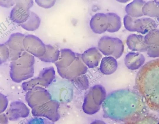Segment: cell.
<instances>
[{
    "instance_id": "28",
    "label": "cell",
    "mask_w": 159,
    "mask_h": 124,
    "mask_svg": "<svg viewBox=\"0 0 159 124\" xmlns=\"http://www.w3.org/2000/svg\"><path fill=\"white\" fill-rule=\"evenodd\" d=\"M90 124H106L104 122L100 120H96L92 122Z\"/></svg>"
},
{
    "instance_id": "25",
    "label": "cell",
    "mask_w": 159,
    "mask_h": 124,
    "mask_svg": "<svg viewBox=\"0 0 159 124\" xmlns=\"http://www.w3.org/2000/svg\"><path fill=\"white\" fill-rule=\"evenodd\" d=\"M8 103L7 97L4 95L0 94V113H3L7 108Z\"/></svg>"
},
{
    "instance_id": "20",
    "label": "cell",
    "mask_w": 159,
    "mask_h": 124,
    "mask_svg": "<svg viewBox=\"0 0 159 124\" xmlns=\"http://www.w3.org/2000/svg\"><path fill=\"white\" fill-rule=\"evenodd\" d=\"M124 124H159V119L152 115H147L129 121Z\"/></svg>"
},
{
    "instance_id": "13",
    "label": "cell",
    "mask_w": 159,
    "mask_h": 124,
    "mask_svg": "<svg viewBox=\"0 0 159 124\" xmlns=\"http://www.w3.org/2000/svg\"><path fill=\"white\" fill-rule=\"evenodd\" d=\"M89 25L92 30L95 33L101 34L107 31L108 24L106 14L96 13L92 16Z\"/></svg>"
},
{
    "instance_id": "24",
    "label": "cell",
    "mask_w": 159,
    "mask_h": 124,
    "mask_svg": "<svg viewBox=\"0 0 159 124\" xmlns=\"http://www.w3.org/2000/svg\"><path fill=\"white\" fill-rule=\"evenodd\" d=\"M35 3L39 7L46 9L52 7L55 4L56 0H36Z\"/></svg>"
},
{
    "instance_id": "3",
    "label": "cell",
    "mask_w": 159,
    "mask_h": 124,
    "mask_svg": "<svg viewBox=\"0 0 159 124\" xmlns=\"http://www.w3.org/2000/svg\"><path fill=\"white\" fill-rule=\"evenodd\" d=\"M106 97V92L103 87L100 85L93 86L85 97L82 107L84 111L90 115L97 113Z\"/></svg>"
},
{
    "instance_id": "10",
    "label": "cell",
    "mask_w": 159,
    "mask_h": 124,
    "mask_svg": "<svg viewBox=\"0 0 159 124\" xmlns=\"http://www.w3.org/2000/svg\"><path fill=\"white\" fill-rule=\"evenodd\" d=\"M25 35L19 32L13 33L5 42L9 50V60L11 61L17 59L25 51L23 44V40Z\"/></svg>"
},
{
    "instance_id": "5",
    "label": "cell",
    "mask_w": 159,
    "mask_h": 124,
    "mask_svg": "<svg viewBox=\"0 0 159 124\" xmlns=\"http://www.w3.org/2000/svg\"><path fill=\"white\" fill-rule=\"evenodd\" d=\"M55 77V71L52 67L42 69L37 77L23 82L22 84L23 90L27 91L37 86L44 88L48 87L53 82Z\"/></svg>"
},
{
    "instance_id": "8",
    "label": "cell",
    "mask_w": 159,
    "mask_h": 124,
    "mask_svg": "<svg viewBox=\"0 0 159 124\" xmlns=\"http://www.w3.org/2000/svg\"><path fill=\"white\" fill-rule=\"evenodd\" d=\"M81 56V54L77 53L76 58L70 65L65 68L57 69L61 78L72 81L86 73L88 68L83 62Z\"/></svg>"
},
{
    "instance_id": "1",
    "label": "cell",
    "mask_w": 159,
    "mask_h": 124,
    "mask_svg": "<svg viewBox=\"0 0 159 124\" xmlns=\"http://www.w3.org/2000/svg\"><path fill=\"white\" fill-rule=\"evenodd\" d=\"M135 84L149 108L159 112V59L147 62L141 68Z\"/></svg>"
},
{
    "instance_id": "14",
    "label": "cell",
    "mask_w": 159,
    "mask_h": 124,
    "mask_svg": "<svg viewBox=\"0 0 159 124\" xmlns=\"http://www.w3.org/2000/svg\"><path fill=\"white\" fill-rule=\"evenodd\" d=\"M81 59L83 63L89 68L97 67L101 59L102 55L96 47H90L81 54Z\"/></svg>"
},
{
    "instance_id": "27",
    "label": "cell",
    "mask_w": 159,
    "mask_h": 124,
    "mask_svg": "<svg viewBox=\"0 0 159 124\" xmlns=\"http://www.w3.org/2000/svg\"><path fill=\"white\" fill-rule=\"evenodd\" d=\"M8 119L6 114L2 113L0 115V124H8Z\"/></svg>"
},
{
    "instance_id": "7",
    "label": "cell",
    "mask_w": 159,
    "mask_h": 124,
    "mask_svg": "<svg viewBox=\"0 0 159 124\" xmlns=\"http://www.w3.org/2000/svg\"><path fill=\"white\" fill-rule=\"evenodd\" d=\"M32 0H17L10 13V20L13 23L20 24L26 21L30 17V9L33 6Z\"/></svg>"
},
{
    "instance_id": "4",
    "label": "cell",
    "mask_w": 159,
    "mask_h": 124,
    "mask_svg": "<svg viewBox=\"0 0 159 124\" xmlns=\"http://www.w3.org/2000/svg\"><path fill=\"white\" fill-rule=\"evenodd\" d=\"M99 50L104 55L112 56L116 59L120 58L124 50L122 41L119 38L103 36L98 42Z\"/></svg>"
},
{
    "instance_id": "6",
    "label": "cell",
    "mask_w": 159,
    "mask_h": 124,
    "mask_svg": "<svg viewBox=\"0 0 159 124\" xmlns=\"http://www.w3.org/2000/svg\"><path fill=\"white\" fill-rule=\"evenodd\" d=\"M59 105L57 101L52 99L32 108L31 113L35 117H43L55 122L60 117L58 112Z\"/></svg>"
},
{
    "instance_id": "21",
    "label": "cell",
    "mask_w": 159,
    "mask_h": 124,
    "mask_svg": "<svg viewBox=\"0 0 159 124\" xmlns=\"http://www.w3.org/2000/svg\"><path fill=\"white\" fill-rule=\"evenodd\" d=\"M71 81L78 88L80 89L85 90L89 88V81L85 75H83L78 77Z\"/></svg>"
},
{
    "instance_id": "18",
    "label": "cell",
    "mask_w": 159,
    "mask_h": 124,
    "mask_svg": "<svg viewBox=\"0 0 159 124\" xmlns=\"http://www.w3.org/2000/svg\"><path fill=\"white\" fill-rule=\"evenodd\" d=\"M40 23V19L39 16L31 11L30 16L28 20L20 25L24 29L28 31H33L36 30L39 28Z\"/></svg>"
},
{
    "instance_id": "9",
    "label": "cell",
    "mask_w": 159,
    "mask_h": 124,
    "mask_svg": "<svg viewBox=\"0 0 159 124\" xmlns=\"http://www.w3.org/2000/svg\"><path fill=\"white\" fill-rule=\"evenodd\" d=\"M25 99L31 109L52 99L50 92L45 88L39 86L27 91Z\"/></svg>"
},
{
    "instance_id": "15",
    "label": "cell",
    "mask_w": 159,
    "mask_h": 124,
    "mask_svg": "<svg viewBox=\"0 0 159 124\" xmlns=\"http://www.w3.org/2000/svg\"><path fill=\"white\" fill-rule=\"evenodd\" d=\"M60 51L59 58L54 63L57 69L65 68L70 65L75 60L77 53L68 48L61 49Z\"/></svg>"
},
{
    "instance_id": "23",
    "label": "cell",
    "mask_w": 159,
    "mask_h": 124,
    "mask_svg": "<svg viewBox=\"0 0 159 124\" xmlns=\"http://www.w3.org/2000/svg\"><path fill=\"white\" fill-rule=\"evenodd\" d=\"M25 124H54V122L46 118L35 117L29 119Z\"/></svg>"
},
{
    "instance_id": "16",
    "label": "cell",
    "mask_w": 159,
    "mask_h": 124,
    "mask_svg": "<svg viewBox=\"0 0 159 124\" xmlns=\"http://www.w3.org/2000/svg\"><path fill=\"white\" fill-rule=\"evenodd\" d=\"M117 67L118 64L116 59L112 56H106L101 60L100 70L104 74L110 75L116 71Z\"/></svg>"
},
{
    "instance_id": "11",
    "label": "cell",
    "mask_w": 159,
    "mask_h": 124,
    "mask_svg": "<svg viewBox=\"0 0 159 124\" xmlns=\"http://www.w3.org/2000/svg\"><path fill=\"white\" fill-rule=\"evenodd\" d=\"M23 44L25 51L38 58L43 56L46 51V46L38 37L32 34L25 35Z\"/></svg>"
},
{
    "instance_id": "19",
    "label": "cell",
    "mask_w": 159,
    "mask_h": 124,
    "mask_svg": "<svg viewBox=\"0 0 159 124\" xmlns=\"http://www.w3.org/2000/svg\"><path fill=\"white\" fill-rule=\"evenodd\" d=\"M107 16L108 26L107 31L113 33L118 31L121 26L120 17L116 14L113 12L106 13Z\"/></svg>"
},
{
    "instance_id": "17",
    "label": "cell",
    "mask_w": 159,
    "mask_h": 124,
    "mask_svg": "<svg viewBox=\"0 0 159 124\" xmlns=\"http://www.w3.org/2000/svg\"><path fill=\"white\" fill-rule=\"evenodd\" d=\"M46 51L44 55L38 58L41 61L47 63H54L58 59L60 50L50 44H45Z\"/></svg>"
},
{
    "instance_id": "2",
    "label": "cell",
    "mask_w": 159,
    "mask_h": 124,
    "mask_svg": "<svg viewBox=\"0 0 159 124\" xmlns=\"http://www.w3.org/2000/svg\"><path fill=\"white\" fill-rule=\"evenodd\" d=\"M34 56L26 51L17 59L11 61L10 76L14 82L20 83L32 77L34 75Z\"/></svg>"
},
{
    "instance_id": "26",
    "label": "cell",
    "mask_w": 159,
    "mask_h": 124,
    "mask_svg": "<svg viewBox=\"0 0 159 124\" xmlns=\"http://www.w3.org/2000/svg\"><path fill=\"white\" fill-rule=\"evenodd\" d=\"M16 1L15 0H0V5L2 7L9 8L15 5Z\"/></svg>"
},
{
    "instance_id": "22",
    "label": "cell",
    "mask_w": 159,
    "mask_h": 124,
    "mask_svg": "<svg viewBox=\"0 0 159 124\" xmlns=\"http://www.w3.org/2000/svg\"><path fill=\"white\" fill-rule=\"evenodd\" d=\"M10 58V53L7 47L4 43L0 44V64L1 65Z\"/></svg>"
},
{
    "instance_id": "12",
    "label": "cell",
    "mask_w": 159,
    "mask_h": 124,
    "mask_svg": "<svg viewBox=\"0 0 159 124\" xmlns=\"http://www.w3.org/2000/svg\"><path fill=\"white\" fill-rule=\"evenodd\" d=\"M30 112L29 109L23 102L15 101L11 103L6 114L9 120L15 121L28 117Z\"/></svg>"
}]
</instances>
